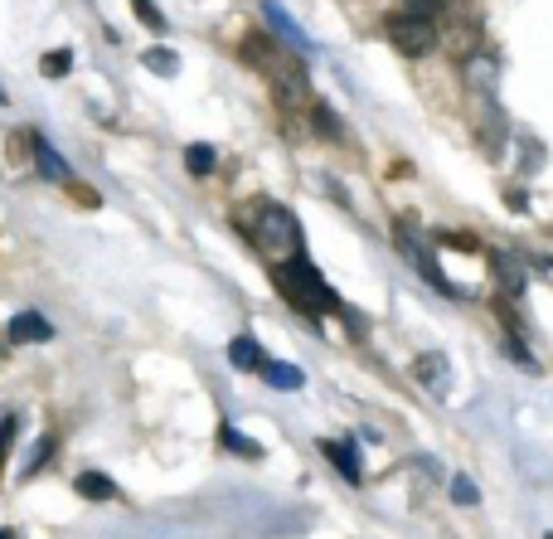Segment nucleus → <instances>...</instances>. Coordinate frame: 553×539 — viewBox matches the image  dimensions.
<instances>
[{
    "label": "nucleus",
    "instance_id": "2",
    "mask_svg": "<svg viewBox=\"0 0 553 539\" xmlns=\"http://www.w3.org/2000/svg\"><path fill=\"white\" fill-rule=\"evenodd\" d=\"M276 287L286 292V302L306 316H320V311H340V296L320 282V272L311 268L306 258H292V262H276Z\"/></svg>",
    "mask_w": 553,
    "mask_h": 539
},
{
    "label": "nucleus",
    "instance_id": "5",
    "mask_svg": "<svg viewBox=\"0 0 553 539\" xmlns=\"http://www.w3.org/2000/svg\"><path fill=\"white\" fill-rule=\"evenodd\" d=\"M389 40H393V49L408 54V58H427L432 49H437V20H427V15H389Z\"/></svg>",
    "mask_w": 553,
    "mask_h": 539
},
{
    "label": "nucleus",
    "instance_id": "3",
    "mask_svg": "<svg viewBox=\"0 0 553 539\" xmlns=\"http://www.w3.org/2000/svg\"><path fill=\"white\" fill-rule=\"evenodd\" d=\"M437 44L452 58H476V49H480V20H476V10L471 5H442Z\"/></svg>",
    "mask_w": 553,
    "mask_h": 539
},
{
    "label": "nucleus",
    "instance_id": "6",
    "mask_svg": "<svg viewBox=\"0 0 553 539\" xmlns=\"http://www.w3.org/2000/svg\"><path fill=\"white\" fill-rule=\"evenodd\" d=\"M393 238H399V248H403L408 258H413V268L423 272V278H427L432 287H442V292H452V296H456V287L447 282V272L437 268V258H432V248H427V238H423V234L408 229V224H399V229H393Z\"/></svg>",
    "mask_w": 553,
    "mask_h": 539
},
{
    "label": "nucleus",
    "instance_id": "12",
    "mask_svg": "<svg viewBox=\"0 0 553 539\" xmlns=\"http://www.w3.org/2000/svg\"><path fill=\"white\" fill-rule=\"evenodd\" d=\"M228 365L233 369H262L268 355H262V345L252 340V335H238V340H228Z\"/></svg>",
    "mask_w": 553,
    "mask_h": 539
},
{
    "label": "nucleus",
    "instance_id": "10",
    "mask_svg": "<svg viewBox=\"0 0 553 539\" xmlns=\"http://www.w3.org/2000/svg\"><path fill=\"white\" fill-rule=\"evenodd\" d=\"M490 272H496V282L505 287L510 296H520L524 292V268H520V258H510V253H490Z\"/></svg>",
    "mask_w": 553,
    "mask_h": 539
},
{
    "label": "nucleus",
    "instance_id": "7",
    "mask_svg": "<svg viewBox=\"0 0 553 539\" xmlns=\"http://www.w3.org/2000/svg\"><path fill=\"white\" fill-rule=\"evenodd\" d=\"M262 15H268V25L276 30V40H286V44H292L296 54H306V49H311V40L302 34V25H296V20L286 15V10L276 5V0H262Z\"/></svg>",
    "mask_w": 553,
    "mask_h": 539
},
{
    "label": "nucleus",
    "instance_id": "26",
    "mask_svg": "<svg viewBox=\"0 0 553 539\" xmlns=\"http://www.w3.org/2000/svg\"><path fill=\"white\" fill-rule=\"evenodd\" d=\"M131 5H136V15L146 20L151 30H161V15H155V5H151V0H131Z\"/></svg>",
    "mask_w": 553,
    "mask_h": 539
},
{
    "label": "nucleus",
    "instance_id": "18",
    "mask_svg": "<svg viewBox=\"0 0 553 539\" xmlns=\"http://www.w3.org/2000/svg\"><path fill=\"white\" fill-rule=\"evenodd\" d=\"M219 442H224V447L228 452H238V457H248V462H258L262 457V447H258V442H252V437H243V433H238V428H219Z\"/></svg>",
    "mask_w": 553,
    "mask_h": 539
},
{
    "label": "nucleus",
    "instance_id": "22",
    "mask_svg": "<svg viewBox=\"0 0 553 539\" xmlns=\"http://www.w3.org/2000/svg\"><path fill=\"white\" fill-rule=\"evenodd\" d=\"M452 500H456V506H476V500H480V490H476L471 476H452Z\"/></svg>",
    "mask_w": 553,
    "mask_h": 539
},
{
    "label": "nucleus",
    "instance_id": "4",
    "mask_svg": "<svg viewBox=\"0 0 553 539\" xmlns=\"http://www.w3.org/2000/svg\"><path fill=\"white\" fill-rule=\"evenodd\" d=\"M268 83H272V98H276V107H282V112H302V107L316 102V98H311V78H306V68L296 64V58H286V54H276V58H272Z\"/></svg>",
    "mask_w": 553,
    "mask_h": 539
},
{
    "label": "nucleus",
    "instance_id": "1",
    "mask_svg": "<svg viewBox=\"0 0 553 539\" xmlns=\"http://www.w3.org/2000/svg\"><path fill=\"white\" fill-rule=\"evenodd\" d=\"M243 234L258 243V253H268L272 262H292L302 258V224L286 205H258L252 224H243Z\"/></svg>",
    "mask_w": 553,
    "mask_h": 539
},
{
    "label": "nucleus",
    "instance_id": "25",
    "mask_svg": "<svg viewBox=\"0 0 553 539\" xmlns=\"http://www.w3.org/2000/svg\"><path fill=\"white\" fill-rule=\"evenodd\" d=\"M10 437H15V413L0 418V462H5V452H10Z\"/></svg>",
    "mask_w": 553,
    "mask_h": 539
},
{
    "label": "nucleus",
    "instance_id": "9",
    "mask_svg": "<svg viewBox=\"0 0 553 539\" xmlns=\"http://www.w3.org/2000/svg\"><path fill=\"white\" fill-rule=\"evenodd\" d=\"M320 452H326V457L335 462V472H340L350 486L364 482V472H359V452H355V442H326V437H320Z\"/></svg>",
    "mask_w": 553,
    "mask_h": 539
},
{
    "label": "nucleus",
    "instance_id": "21",
    "mask_svg": "<svg viewBox=\"0 0 553 539\" xmlns=\"http://www.w3.org/2000/svg\"><path fill=\"white\" fill-rule=\"evenodd\" d=\"M185 165H189V175H209V171H214V146L195 141V146L185 151Z\"/></svg>",
    "mask_w": 553,
    "mask_h": 539
},
{
    "label": "nucleus",
    "instance_id": "13",
    "mask_svg": "<svg viewBox=\"0 0 553 539\" xmlns=\"http://www.w3.org/2000/svg\"><path fill=\"white\" fill-rule=\"evenodd\" d=\"M262 375H268V384H272V389H286V393L306 384L302 369H296V365H282V359H268V365H262Z\"/></svg>",
    "mask_w": 553,
    "mask_h": 539
},
{
    "label": "nucleus",
    "instance_id": "14",
    "mask_svg": "<svg viewBox=\"0 0 553 539\" xmlns=\"http://www.w3.org/2000/svg\"><path fill=\"white\" fill-rule=\"evenodd\" d=\"M74 490H78V496H88V500H112L117 482H112V476H102V472H83L74 482Z\"/></svg>",
    "mask_w": 553,
    "mask_h": 539
},
{
    "label": "nucleus",
    "instance_id": "11",
    "mask_svg": "<svg viewBox=\"0 0 553 539\" xmlns=\"http://www.w3.org/2000/svg\"><path fill=\"white\" fill-rule=\"evenodd\" d=\"M413 379H417L423 389H442V384H447V355H437V350L417 355V359H413Z\"/></svg>",
    "mask_w": 553,
    "mask_h": 539
},
{
    "label": "nucleus",
    "instance_id": "8",
    "mask_svg": "<svg viewBox=\"0 0 553 539\" xmlns=\"http://www.w3.org/2000/svg\"><path fill=\"white\" fill-rule=\"evenodd\" d=\"M10 340H15V345H40V340H54V326L40 316V311H20V316L10 321Z\"/></svg>",
    "mask_w": 553,
    "mask_h": 539
},
{
    "label": "nucleus",
    "instance_id": "15",
    "mask_svg": "<svg viewBox=\"0 0 553 539\" xmlns=\"http://www.w3.org/2000/svg\"><path fill=\"white\" fill-rule=\"evenodd\" d=\"M34 161H40V171L49 175V180H64V185H74V175H68V165L54 155V146L44 137H34Z\"/></svg>",
    "mask_w": 553,
    "mask_h": 539
},
{
    "label": "nucleus",
    "instance_id": "19",
    "mask_svg": "<svg viewBox=\"0 0 553 539\" xmlns=\"http://www.w3.org/2000/svg\"><path fill=\"white\" fill-rule=\"evenodd\" d=\"M466 83H471V88L480 93H496V64H490V58H466Z\"/></svg>",
    "mask_w": 553,
    "mask_h": 539
},
{
    "label": "nucleus",
    "instance_id": "16",
    "mask_svg": "<svg viewBox=\"0 0 553 539\" xmlns=\"http://www.w3.org/2000/svg\"><path fill=\"white\" fill-rule=\"evenodd\" d=\"M311 122H316V131L320 137H330V141H345V122L335 117V107H326V102H311Z\"/></svg>",
    "mask_w": 553,
    "mask_h": 539
},
{
    "label": "nucleus",
    "instance_id": "23",
    "mask_svg": "<svg viewBox=\"0 0 553 539\" xmlns=\"http://www.w3.org/2000/svg\"><path fill=\"white\" fill-rule=\"evenodd\" d=\"M146 68H155V74H165V78H171L175 68H180V58H175L171 49H146Z\"/></svg>",
    "mask_w": 553,
    "mask_h": 539
},
{
    "label": "nucleus",
    "instance_id": "20",
    "mask_svg": "<svg viewBox=\"0 0 553 539\" xmlns=\"http://www.w3.org/2000/svg\"><path fill=\"white\" fill-rule=\"evenodd\" d=\"M40 68H44V78H64L74 68V49H49L40 58Z\"/></svg>",
    "mask_w": 553,
    "mask_h": 539
},
{
    "label": "nucleus",
    "instance_id": "24",
    "mask_svg": "<svg viewBox=\"0 0 553 539\" xmlns=\"http://www.w3.org/2000/svg\"><path fill=\"white\" fill-rule=\"evenodd\" d=\"M408 5V15H427V20H437V10L447 5V0H403Z\"/></svg>",
    "mask_w": 553,
    "mask_h": 539
},
{
    "label": "nucleus",
    "instance_id": "17",
    "mask_svg": "<svg viewBox=\"0 0 553 539\" xmlns=\"http://www.w3.org/2000/svg\"><path fill=\"white\" fill-rule=\"evenodd\" d=\"M54 447H58V437H54V433H44V437L30 447V457H25V466H20V476H25V482H30L34 472H44V462L54 457Z\"/></svg>",
    "mask_w": 553,
    "mask_h": 539
},
{
    "label": "nucleus",
    "instance_id": "27",
    "mask_svg": "<svg viewBox=\"0 0 553 539\" xmlns=\"http://www.w3.org/2000/svg\"><path fill=\"white\" fill-rule=\"evenodd\" d=\"M0 539H15V530H0Z\"/></svg>",
    "mask_w": 553,
    "mask_h": 539
}]
</instances>
